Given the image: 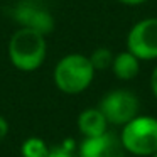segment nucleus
Masks as SVG:
<instances>
[{
    "label": "nucleus",
    "mask_w": 157,
    "mask_h": 157,
    "mask_svg": "<svg viewBox=\"0 0 157 157\" xmlns=\"http://www.w3.org/2000/svg\"><path fill=\"white\" fill-rule=\"evenodd\" d=\"M127 51L140 61L157 59V17H147L133 24L127 34Z\"/></svg>",
    "instance_id": "obj_5"
},
{
    "label": "nucleus",
    "mask_w": 157,
    "mask_h": 157,
    "mask_svg": "<svg viewBox=\"0 0 157 157\" xmlns=\"http://www.w3.org/2000/svg\"><path fill=\"white\" fill-rule=\"evenodd\" d=\"M112 71L122 81H130L137 78L140 73V59L133 56L130 51H123L113 58L112 63Z\"/></svg>",
    "instance_id": "obj_8"
},
{
    "label": "nucleus",
    "mask_w": 157,
    "mask_h": 157,
    "mask_svg": "<svg viewBox=\"0 0 157 157\" xmlns=\"http://www.w3.org/2000/svg\"><path fill=\"white\" fill-rule=\"evenodd\" d=\"M9 133V122L5 117L0 115V140H4Z\"/></svg>",
    "instance_id": "obj_13"
},
{
    "label": "nucleus",
    "mask_w": 157,
    "mask_h": 157,
    "mask_svg": "<svg viewBox=\"0 0 157 157\" xmlns=\"http://www.w3.org/2000/svg\"><path fill=\"white\" fill-rule=\"evenodd\" d=\"M49 152V145L41 137H29L21 145L22 157H46Z\"/></svg>",
    "instance_id": "obj_9"
},
{
    "label": "nucleus",
    "mask_w": 157,
    "mask_h": 157,
    "mask_svg": "<svg viewBox=\"0 0 157 157\" xmlns=\"http://www.w3.org/2000/svg\"><path fill=\"white\" fill-rule=\"evenodd\" d=\"M117 2H120V4H123V5H128V7H137V5L145 4L147 0H117Z\"/></svg>",
    "instance_id": "obj_14"
},
{
    "label": "nucleus",
    "mask_w": 157,
    "mask_h": 157,
    "mask_svg": "<svg viewBox=\"0 0 157 157\" xmlns=\"http://www.w3.org/2000/svg\"><path fill=\"white\" fill-rule=\"evenodd\" d=\"M98 108L105 115L106 122L110 125L123 127L127 122L139 115L140 101L139 96L130 90L117 88L108 91L101 100H100Z\"/></svg>",
    "instance_id": "obj_4"
},
{
    "label": "nucleus",
    "mask_w": 157,
    "mask_h": 157,
    "mask_svg": "<svg viewBox=\"0 0 157 157\" xmlns=\"http://www.w3.org/2000/svg\"><path fill=\"white\" fill-rule=\"evenodd\" d=\"M48 52L46 37L34 27H22L9 41V59L19 71L32 73L42 66Z\"/></svg>",
    "instance_id": "obj_1"
},
{
    "label": "nucleus",
    "mask_w": 157,
    "mask_h": 157,
    "mask_svg": "<svg viewBox=\"0 0 157 157\" xmlns=\"http://www.w3.org/2000/svg\"><path fill=\"white\" fill-rule=\"evenodd\" d=\"M150 157H157V152H154V154H152V155H150Z\"/></svg>",
    "instance_id": "obj_15"
},
{
    "label": "nucleus",
    "mask_w": 157,
    "mask_h": 157,
    "mask_svg": "<svg viewBox=\"0 0 157 157\" xmlns=\"http://www.w3.org/2000/svg\"><path fill=\"white\" fill-rule=\"evenodd\" d=\"M46 157H73V150L68 149V147H64V145L49 147V152Z\"/></svg>",
    "instance_id": "obj_11"
},
{
    "label": "nucleus",
    "mask_w": 157,
    "mask_h": 157,
    "mask_svg": "<svg viewBox=\"0 0 157 157\" xmlns=\"http://www.w3.org/2000/svg\"><path fill=\"white\" fill-rule=\"evenodd\" d=\"M123 152L118 137L110 132L98 137H85L78 145V157H123Z\"/></svg>",
    "instance_id": "obj_6"
},
{
    "label": "nucleus",
    "mask_w": 157,
    "mask_h": 157,
    "mask_svg": "<svg viewBox=\"0 0 157 157\" xmlns=\"http://www.w3.org/2000/svg\"><path fill=\"white\" fill-rule=\"evenodd\" d=\"M118 140L125 152L135 157H150L157 152V117H133L122 127Z\"/></svg>",
    "instance_id": "obj_3"
},
{
    "label": "nucleus",
    "mask_w": 157,
    "mask_h": 157,
    "mask_svg": "<svg viewBox=\"0 0 157 157\" xmlns=\"http://www.w3.org/2000/svg\"><path fill=\"white\" fill-rule=\"evenodd\" d=\"M150 91H152L154 98L157 100V66L152 69V75H150Z\"/></svg>",
    "instance_id": "obj_12"
},
{
    "label": "nucleus",
    "mask_w": 157,
    "mask_h": 157,
    "mask_svg": "<svg viewBox=\"0 0 157 157\" xmlns=\"http://www.w3.org/2000/svg\"><path fill=\"white\" fill-rule=\"evenodd\" d=\"M113 58H115V56H113V52L110 51L108 48H98L91 52L90 61H91L95 71H103V69L112 68Z\"/></svg>",
    "instance_id": "obj_10"
},
{
    "label": "nucleus",
    "mask_w": 157,
    "mask_h": 157,
    "mask_svg": "<svg viewBox=\"0 0 157 157\" xmlns=\"http://www.w3.org/2000/svg\"><path fill=\"white\" fill-rule=\"evenodd\" d=\"M95 68L88 56L73 52L66 54L54 66L52 79L59 91L66 95H79L91 86L95 79Z\"/></svg>",
    "instance_id": "obj_2"
},
{
    "label": "nucleus",
    "mask_w": 157,
    "mask_h": 157,
    "mask_svg": "<svg viewBox=\"0 0 157 157\" xmlns=\"http://www.w3.org/2000/svg\"><path fill=\"white\" fill-rule=\"evenodd\" d=\"M78 130L83 137H98L103 135L105 132H108V125L105 115L101 113V110L96 108H86L78 115Z\"/></svg>",
    "instance_id": "obj_7"
}]
</instances>
